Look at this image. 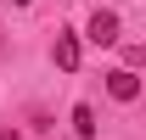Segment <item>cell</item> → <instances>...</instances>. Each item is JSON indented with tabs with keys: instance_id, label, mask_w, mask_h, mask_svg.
<instances>
[{
	"instance_id": "cell-1",
	"label": "cell",
	"mask_w": 146,
	"mask_h": 140,
	"mask_svg": "<svg viewBox=\"0 0 146 140\" xmlns=\"http://www.w3.org/2000/svg\"><path fill=\"white\" fill-rule=\"evenodd\" d=\"M84 39H90V45H118V11H90Z\"/></svg>"
},
{
	"instance_id": "cell-2",
	"label": "cell",
	"mask_w": 146,
	"mask_h": 140,
	"mask_svg": "<svg viewBox=\"0 0 146 140\" xmlns=\"http://www.w3.org/2000/svg\"><path fill=\"white\" fill-rule=\"evenodd\" d=\"M107 95L112 101H135V95H141V79H135V67H118V73H107Z\"/></svg>"
},
{
	"instance_id": "cell-3",
	"label": "cell",
	"mask_w": 146,
	"mask_h": 140,
	"mask_svg": "<svg viewBox=\"0 0 146 140\" xmlns=\"http://www.w3.org/2000/svg\"><path fill=\"white\" fill-rule=\"evenodd\" d=\"M51 56H56V67H62V73H73V67H79V34H56Z\"/></svg>"
},
{
	"instance_id": "cell-4",
	"label": "cell",
	"mask_w": 146,
	"mask_h": 140,
	"mask_svg": "<svg viewBox=\"0 0 146 140\" xmlns=\"http://www.w3.org/2000/svg\"><path fill=\"white\" fill-rule=\"evenodd\" d=\"M73 135H79V140H96V106L90 101L73 106Z\"/></svg>"
},
{
	"instance_id": "cell-5",
	"label": "cell",
	"mask_w": 146,
	"mask_h": 140,
	"mask_svg": "<svg viewBox=\"0 0 146 140\" xmlns=\"http://www.w3.org/2000/svg\"><path fill=\"white\" fill-rule=\"evenodd\" d=\"M0 140H23V135H17V129H0Z\"/></svg>"
}]
</instances>
